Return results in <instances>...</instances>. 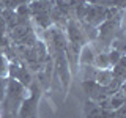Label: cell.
I'll return each instance as SVG.
<instances>
[{"instance_id": "obj_4", "label": "cell", "mask_w": 126, "mask_h": 118, "mask_svg": "<svg viewBox=\"0 0 126 118\" xmlns=\"http://www.w3.org/2000/svg\"><path fill=\"white\" fill-rule=\"evenodd\" d=\"M8 71H10V65H8L6 58L0 55V77L6 76V74H8Z\"/></svg>"}, {"instance_id": "obj_2", "label": "cell", "mask_w": 126, "mask_h": 118, "mask_svg": "<svg viewBox=\"0 0 126 118\" xmlns=\"http://www.w3.org/2000/svg\"><path fill=\"white\" fill-rule=\"evenodd\" d=\"M35 104H36V93H33L30 98H25L22 104L19 105V118H32L33 117Z\"/></svg>"}, {"instance_id": "obj_5", "label": "cell", "mask_w": 126, "mask_h": 118, "mask_svg": "<svg viewBox=\"0 0 126 118\" xmlns=\"http://www.w3.org/2000/svg\"><path fill=\"white\" fill-rule=\"evenodd\" d=\"M5 94H6V82L0 77V101L5 99Z\"/></svg>"}, {"instance_id": "obj_3", "label": "cell", "mask_w": 126, "mask_h": 118, "mask_svg": "<svg viewBox=\"0 0 126 118\" xmlns=\"http://www.w3.org/2000/svg\"><path fill=\"white\" fill-rule=\"evenodd\" d=\"M94 57H96V52L93 50L92 46H82L80 54H79V61L82 63L84 66H93Z\"/></svg>"}, {"instance_id": "obj_6", "label": "cell", "mask_w": 126, "mask_h": 118, "mask_svg": "<svg viewBox=\"0 0 126 118\" xmlns=\"http://www.w3.org/2000/svg\"><path fill=\"white\" fill-rule=\"evenodd\" d=\"M112 3H113V5L121 6V5H123V0H112Z\"/></svg>"}, {"instance_id": "obj_1", "label": "cell", "mask_w": 126, "mask_h": 118, "mask_svg": "<svg viewBox=\"0 0 126 118\" xmlns=\"http://www.w3.org/2000/svg\"><path fill=\"white\" fill-rule=\"evenodd\" d=\"M68 38H69L71 46H73V50L85 46V39H87L85 33H84V30H80V27H79L74 21H71L68 24Z\"/></svg>"}, {"instance_id": "obj_7", "label": "cell", "mask_w": 126, "mask_h": 118, "mask_svg": "<svg viewBox=\"0 0 126 118\" xmlns=\"http://www.w3.org/2000/svg\"><path fill=\"white\" fill-rule=\"evenodd\" d=\"M32 118H36V117H32Z\"/></svg>"}]
</instances>
